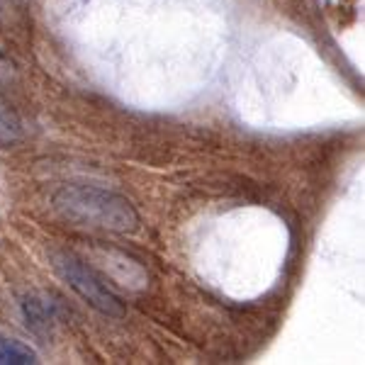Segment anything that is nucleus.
Segmentation results:
<instances>
[{"instance_id":"f257e3e1","label":"nucleus","mask_w":365,"mask_h":365,"mask_svg":"<svg viewBox=\"0 0 365 365\" xmlns=\"http://www.w3.org/2000/svg\"><path fill=\"white\" fill-rule=\"evenodd\" d=\"M54 210L76 227L100 229L113 234H134L139 215L125 195L96 185H61L54 192Z\"/></svg>"},{"instance_id":"f03ea898","label":"nucleus","mask_w":365,"mask_h":365,"mask_svg":"<svg viewBox=\"0 0 365 365\" xmlns=\"http://www.w3.org/2000/svg\"><path fill=\"white\" fill-rule=\"evenodd\" d=\"M51 261H54V268H56V273L61 275V280L66 282L83 302L91 304L93 309H98L100 314H108V317L125 314V307H122V302L115 297V292L105 285V280L88 266L83 258H78L76 253H68V251H54L51 253Z\"/></svg>"},{"instance_id":"7ed1b4c3","label":"nucleus","mask_w":365,"mask_h":365,"mask_svg":"<svg viewBox=\"0 0 365 365\" xmlns=\"http://www.w3.org/2000/svg\"><path fill=\"white\" fill-rule=\"evenodd\" d=\"M88 266L103 280H113L127 292H141L149 285V273L134 256L113 246H93L88 249Z\"/></svg>"},{"instance_id":"20e7f679","label":"nucleus","mask_w":365,"mask_h":365,"mask_svg":"<svg viewBox=\"0 0 365 365\" xmlns=\"http://www.w3.org/2000/svg\"><path fill=\"white\" fill-rule=\"evenodd\" d=\"M22 314H25L27 329H32L39 336H46L56 324V304L44 295H29L22 302Z\"/></svg>"},{"instance_id":"39448f33","label":"nucleus","mask_w":365,"mask_h":365,"mask_svg":"<svg viewBox=\"0 0 365 365\" xmlns=\"http://www.w3.org/2000/svg\"><path fill=\"white\" fill-rule=\"evenodd\" d=\"M37 363V353L27 344L0 334V365H29Z\"/></svg>"},{"instance_id":"423d86ee","label":"nucleus","mask_w":365,"mask_h":365,"mask_svg":"<svg viewBox=\"0 0 365 365\" xmlns=\"http://www.w3.org/2000/svg\"><path fill=\"white\" fill-rule=\"evenodd\" d=\"M22 139V125L17 120V115L8 108L5 103H0V149H10Z\"/></svg>"},{"instance_id":"0eeeda50","label":"nucleus","mask_w":365,"mask_h":365,"mask_svg":"<svg viewBox=\"0 0 365 365\" xmlns=\"http://www.w3.org/2000/svg\"><path fill=\"white\" fill-rule=\"evenodd\" d=\"M10 76H13V61H10V58L5 56L3 51H0V86H3L5 81L10 78Z\"/></svg>"}]
</instances>
